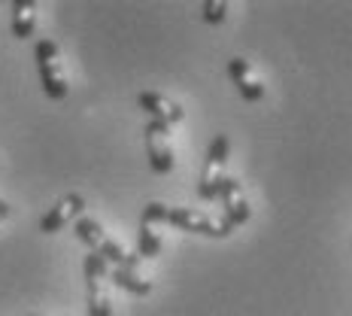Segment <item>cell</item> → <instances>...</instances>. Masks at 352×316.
Listing matches in <instances>:
<instances>
[{"label":"cell","mask_w":352,"mask_h":316,"mask_svg":"<svg viewBox=\"0 0 352 316\" xmlns=\"http://www.w3.org/2000/svg\"><path fill=\"white\" fill-rule=\"evenodd\" d=\"M228 152H231V140L228 134H216L204 156V171H201V182H197V198L201 201H219V180H222V167L228 165Z\"/></svg>","instance_id":"obj_2"},{"label":"cell","mask_w":352,"mask_h":316,"mask_svg":"<svg viewBox=\"0 0 352 316\" xmlns=\"http://www.w3.org/2000/svg\"><path fill=\"white\" fill-rule=\"evenodd\" d=\"M137 104H140V109H146L155 122H167L170 128L176 122H182V107L173 104V101H167L164 94H158V92H140L137 94Z\"/></svg>","instance_id":"obj_7"},{"label":"cell","mask_w":352,"mask_h":316,"mask_svg":"<svg viewBox=\"0 0 352 316\" xmlns=\"http://www.w3.org/2000/svg\"><path fill=\"white\" fill-rule=\"evenodd\" d=\"M201 12H204L207 25H222L225 16H228V3H225V0H204Z\"/></svg>","instance_id":"obj_16"},{"label":"cell","mask_w":352,"mask_h":316,"mask_svg":"<svg viewBox=\"0 0 352 316\" xmlns=\"http://www.w3.org/2000/svg\"><path fill=\"white\" fill-rule=\"evenodd\" d=\"M82 274H85V283H104L109 277V262L100 253H88L82 262Z\"/></svg>","instance_id":"obj_13"},{"label":"cell","mask_w":352,"mask_h":316,"mask_svg":"<svg viewBox=\"0 0 352 316\" xmlns=\"http://www.w3.org/2000/svg\"><path fill=\"white\" fill-rule=\"evenodd\" d=\"M10 213H12V207L6 201H0V222H3V219H10Z\"/></svg>","instance_id":"obj_17"},{"label":"cell","mask_w":352,"mask_h":316,"mask_svg":"<svg viewBox=\"0 0 352 316\" xmlns=\"http://www.w3.org/2000/svg\"><path fill=\"white\" fill-rule=\"evenodd\" d=\"M167 225H173V229H179V231H188V234H201V238H216V240L231 234V229L225 222H216L207 213L192 210V207H170Z\"/></svg>","instance_id":"obj_4"},{"label":"cell","mask_w":352,"mask_h":316,"mask_svg":"<svg viewBox=\"0 0 352 316\" xmlns=\"http://www.w3.org/2000/svg\"><path fill=\"white\" fill-rule=\"evenodd\" d=\"M34 61H36V73H40V85L46 92L49 101H64L70 92L67 76L61 67V49L55 40H36L34 46Z\"/></svg>","instance_id":"obj_1"},{"label":"cell","mask_w":352,"mask_h":316,"mask_svg":"<svg viewBox=\"0 0 352 316\" xmlns=\"http://www.w3.org/2000/svg\"><path fill=\"white\" fill-rule=\"evenodd\" d=\"M85 210V198L79 192H67L64 198H58L55 207H49V213L40 219V231L43 234H58L64 225L76 222Z\"/></svg>","instance_id":"obj_6"},{"label":"cell","mask_w":352,"mask_h":316,"mask_svg":"<svg viewBox=\"0 0 352 316\" xmlns=\"http://www.w3.org/2000/svg\"><path fill=\"white\" fill-rule=\"evenodd\" d=\"M219 201H222V210H225L222 222L228 225L231 231L249 222L252 210H249V201H246V195H243V186H240V180H234V176H222V180H219Z\"/></svg>","instance_id":"obj_5"},{"label":"cell","mask_w":352,"mask_h":316,"mask_svg":"<svg viewBox=\"0 0 352 316\" xmlns=\"http://www.w3.org/2000/svg\"><path fill=\"white\" fill-rule=\"evenodd\" d=\"M167 213H170V207L167 204H161V201H152V204H146L143 213H140V225H164L167 222Z\"/></svg>","instance_id":"obj_15"},{"label":"cell","mask_w":352,"mask_h":316,"mask_svg":"<svg viewBox=\"0 0 352 316\" xmlns=\"http://www.w3.org/2000/svg\"><path fill=\"white\" fill-rule=\"evenodd\" d=\"M137 255H140V259H155V255H161V238L149 225H140V231H137Z\"/></svg>","instance_id":"obj_14"},{"label":"cell","mask_w":352,"mask_h":316,"mask_svg":"<svg viewBox=\"0 0 352 316\" xmlns=\"http://www.w3.org/2000/svg\"><path fill=\"white\" fill-rule=\"evenodd\" d=\"M31 316H40V313H31Z\"/></svg>","instance_id":"obj_18"},{"label":"cell","mask_w":352,"mask_h":316,"mask_svg":"<svg viewBox=\"0 0 352 316\" xmlns=\"http://www.w3.org/2000/svg\"><path fill=\"white\" fill-rule=\"evenodd\" d=\"M73 231H76V238L88 246V253H98V249L104 246V240H107V231L100 229V222L98 219H91V216H79L76 222H73Z\"/></svg>","instance_id":"obj_10"},{"label":"cell","mask_w":352,"mask_h":316,"mask_svg":"<svg viewBox=\"0 0 352 316\" xmlns=\"http://www.w3.org/2000/svg\"><path fill=\"white\" fill-rule=\"evenodd\" d=\"M146 134V156H149V167L155 173H170L173 171V146H170V125L149 119L143 128Z\"/></svg>","instance_id":"obj_3"},{"label":"cell","mask_w":352,"mask_h":316,"mask_svg":"<svg viewBox=\"0 0 352 316\" xmlns=\"http://www.w3.org/2000/svg\"><path fill=\"white\" fill-rule=\"evenodd\" d=\"M10 10H12V21H10L12 36L16 40H31L36 28V3L34 0H12Z\"/></svg>","instance_id":"obj_9"},{"label":"cell","mask_w":352,"mask_h":316,"mask_svg":"<svg viewBox=\"0 0 352 316\" xmlns=\"http://www.w3.org/2000/svg\"><path fill=\"white\" fill-rule=\"evenodd\" d=\"M88 316H113V301L107 298L104 283H88Z\"/></svg>","instance_id":"obj_12"},{"label":"cell","mask_w":352,"mask_h":316,"mask_svg":"<svg viewBox=\"0 0 352 316\" xmlns=\"http://www.w3.org/2000/svg\"><path fill=\"white\" fill-rule=\"evenodd\" d=\"M109 280H113L119 289L124 292H131V295H149L152 292V283L149 280H143L137 271H131V268H109Z\"/></svg>","instance_id":"obj_11"},{"label":"cell","mask_w":352,"mask_h":316,"mask_svg":"<svg viewBox=\"0 0 352 316\" xmlns=\"http://www.w3.org/2000/svg\"><path fill=\"white\" fill-rule=\"evenodd\" d=\"M228 76H231V83L237 85L240 98H243L246 104H258V101L264 98V85L258 83V79H249V61L246 58H231Z\"/></svg>","instance_id":"obj_8"}]
</instances>
